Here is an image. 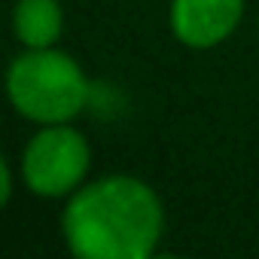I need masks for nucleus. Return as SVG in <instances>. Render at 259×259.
Wrapping results in <instances>:
<instances>
[{"instance_id":"f257e3e1","label":"nucleus","mask_w":259,"mask_h":259,"mask_svg":"<svg viewBox=\"0 0 259 259\" xmlns=\"http://www.w3.org/2000/svg\"><path fill=\"white\" fill-rule=\"evenodd\" d=\"M162 229V198L147 180L132 174L82 183L61 213L64 244L79 259H150Z\"/></svg>"},{"instance_id":"f03ea898","label":"nucleus","mask_w":259,"mask_h":259,"mask_svg":"<svg viewBox=\"0 0 259 259\" xmlns=\"http://www.w3.org/2000/svg\"><path fill=\"white\" fill-rule=\"evenodd\" d=\"M89 79L67 52L25 49L7 70V95L16 113L37 125H58L76 119L89 104Z\"/></svg>"},{"instance_id":"7ed1b4c3","label":"nucleus","mask_w":259,"mask_h":259,"mask_svg":"<svg viewBox=\"0 0 259 259\" xmlns=\"http://www.w3.org/2000/svg\"><path fill=\"white\" fill-rule=\"evenodd\" d=\"M92 165L89 141L67 122L40 125V132L22 150V180L40 198L73 195Z\"/></svg>"},{"instance_id":"20e7f679","label":"nucleus","mask_w":259,"mask_h":259,"mask_svg":"<svg viewBox=\"0 0 259 259\" xmlns=\"http://www.w3.org/2000/svg\"><path fill=\"white\" fill-rule=\"evenodd\" d=\"M244 0H171V31L186 49H213L241 25Z\"/></svg>"},{"instance_id":"39448f33","label":"nucleus","mask_w":259,"mask_h":259,"mask_svg":"<svg viewBox=\"0 0 259 259\" xmlns=\"http://www.w3.org/2000/svg\"><path fill=\"white\" fill-rule=\"evenodd\" d=\"M13 31L25 49L55 46L64 31V13L58 0H16Z\"/></svg>"},{"instance_id":"423d86ee","label":"nucleus","mask_w":259,"mask_h":259,"mask_svg":"<svg viewBox=\"0 0 259 259\" xmlns=\"http://www.w3.org/2000/svg\"><path fill=\"white\" fill-rule=\"evenodd\" d=\"M10 198H13V168L4 159L0 162V204H10Z\"/></svg>"}]
</instances>
